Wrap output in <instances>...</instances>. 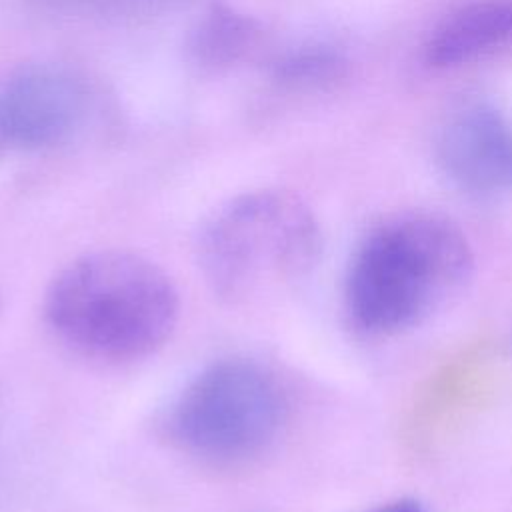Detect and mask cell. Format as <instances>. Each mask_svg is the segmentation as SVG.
Listing matches in <instances>:
<instances>
[{"label":"cell","mask_w":512,"mask_h":512,"mask_svg":"<svg viewBox=\"0 0 512 512\" xmlns=\"http://www.w3.org/2000/svg\"><path fill=\"white\" fill-rule=\"evenodd\" d=\"M6 148H10V146H8V140H6V136H4V132H2V128H0V154H2Z\"/></svg>","instance_id":"30bf717a"},{"label":"cell","mask_w":512,"mask_h":512,"mask_svg":"<svg viewBox=\"0 0 512 512\" xmlns=\"http://www.w3.org/2000/svg\"><path fill=\"white\" fill-rule=\"evenodd\" d=\"M84 110L80 80L58 66H22L0 84V128L10 148L62 142L80 124Z\"/></svg>","instance_id":"5b68a950"},{"label":"cell","mask_w":512,"mask_h":512,"mask_svg":"<svg viewBox=\"0 0 512 512\" xmlns=\"http://www.w3.org/2000/svg\"><path fill=\"white\" fill-rule=\"evenodd\" d=\"M264 50L266 36L256 18L226 4L206 8L186 36L188 60L208 74L256 62Z\"/></svg>","instance_id":"52a82bcc"},{"label":"cell","mask_w":512,"mask_h":512,"mask_svg":"<svg viewBox=\"0 0 512 512\" xmlns=\"http://www.w3.org/2000/svg\"><path fill=\"white\" fill-rule=\"evenodd\" d=\"M286 396L264 366L228 358L204 368L176 398L170 430L186 450L218 460L258 454L280 432Z\"/></svg>","instance_id":"277c9868"},{"label":"cell","mask_w":512,"mask_h":512,"mask_svg":"<svg viewBox=\"0 0 512 512\" xmlns=\"http://www.w3.org/2000/svg\"><path fill=\"white\" fill-rule=\"evenodd\" d=\"M512 38V2L480 0L452 14L430 38L426 58L434 66H458L482 58Z\"/></svg>","instance_id":"ba28073f"},{"label":"cell","mask_w":512,"mask_h":512,"mask_svg":"<svg viewBox=\"0 0 512 512\" xmlns=\"http://www.w3.org/2000/svg\"><path fill=\"white\" fill-rule=\"evenodd\" d=\"M472 266V248L450 220L434 214L386 220L350 260L344 288L348 316L366 334H396L458 290Z\"/></svg>","instance_id":"7a4b0ae2"},{"label":"cell","mask_w":512,"mask_h":512,"mask_svg":"<svg viewBox=\"0 0 512 512\" xmlns=\"http://www.w3.org/2000/svg\"><path fill=\"white\" fill-rule=\"evenodd\" d=\"M320 250L314 212L296 194L266 188L230 198L208 218L198 262L218 296L248 302L308 274Z\"/></svg>","instance_id":"3957f363"},{"label":"cell","mask_w":512,"mask_h":512,"mask_svg":"<svg viewBox=\"0 0 512 512\" xmlns=\"http://www.w3.org/2000/svg\"><path fill=\"white\" fill-rule=\"evenodd\" d=\"M438 158L444 172L476 194L512 190V126L484 102H462L438 130Z\"/></svg>","instance_id":"8992f818"},{"label":"cell","mask_w":512,"mask_h":512,"mask_svg":"<svg viewBox=\"0 0 512 512\" xmlns=\"http://www.w3.org/2000/svg\"><path fill=\"white\" fill-rule=\"evenodd\" d=\"M178 310L170 276L126 250L78 256L54 276L44 300L54 332L82 354L102 360L152 354L170 338Z\"/></svg>","instance_id":"6da1fadb"},{"label":"cell","mask_w":512,"mask_h":512,"mask_svg":"<svg viewBox=\"0 0 512 512\" xmlns=\"http://www.w3.org/2000/svg\"><path fill=\"white\" fill-rule=\"evenodd\" d=\"M366 512H424V508H422V504L416 498L402 496V498L384 502V504H380V506H376L372 510H366Z\"/></svg>","instance_id":"9c48e42d"}]
</instances>
